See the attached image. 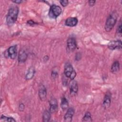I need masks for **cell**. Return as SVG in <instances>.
Wrapping results in <instances>:
<instances>
[{
  "mask_svg": "<svg viewBox=\"0 0 122 122\" xmlns=\"http://www.w3.org/2000/svg\"><path fill=\"white\" fill-rule=\"evenodd\" d=\"M19 12V8L17 6H12L9 9L6 16V22L9 26H11L15 23Z\"/></svg>",
  "mask_w": 122,
  "mask_h": 122,
  "instance_id": "1",
  "label": "cell"
},
{
  "mask_svg": "<svg viewBox=\"0 0 122 122\" xmlns=\"http://www.w3.org/2000/svg\"><path fill=\"white\" fill-rule=\"evenodd\" d=\"M117 19V14L116 11L112 12L108 17L105 24L104 28L106 31H110L114 27Z\"/></svg>",
  "mask_w": 122,
  "mask_h": 122,
  "instance_id": "2",
  "label": "cell"
},
{
  "mask_svg": "<svg viewBox=\"0 0 122 122\" xmlns=\"http://www.w3.org/2000/svg\"><path fill=\"white\" fill-rule=\"evenodd\" d=\"M64 73L66 77L71 80H74L76 76V72L70 62H66L64 65Z\"/></svg>",
  "mask_w": 122,
  "mask_h": 122,
  "instance_id": "3",
  "label": "cell"
},
{
  "mask_svg": "<svg viewBox=\"0 0 122 122\" xmlns=\"http://www.w3.org/2000/svg\"><path fill=\"white\" fill-rule=\"evenodd\" d=\"M61 8L58 5L53 4L51 6L49 10V16L51 18H57L61 13Z\"/></svg>",
  "mask_w": 122,
  "mask_h": 122,
  "instance_id": "4",
  "label": "cell"
},
{
  "mask_svg": "<svg viewBox=\"0 0 122 122\" xmlns=\"http://www.w3.org/2000/svg\"><path fill=\"white\" fill-rule=\"evenodd\" d=\"M17 54V45H14L10 47L4 53L5 57L9 58L11 59H14Z\"/></svg>",
  "mask_w": 122,
  "mask_h": 122,
  "instance_id": "5",
  "label": "cell"
},
{
  "mask_svg": "<svg viewBox=\"0 0 122 122\" xmlns=\"http://www.w3.org/2000/svg\"><path fill=\"white\" fill-rule=\"evenodd\" d=\"M67 49L70 51H74L77 47V43L76 40L73 37L69 38L67 41Z\"/></svg>",
  "mask_w": 122,
  "mask_h": 122,
  "instance_id": "6",
  "label": "cell"
},
{
  "mask_svg": "<svg viewBox=\"0 0 122 122\" xmlns=\"http://www.w3.org/2000/svg\"><path fill=\"white\" fill-rule=\"evenodd\" d=\"M108 47L109 49L111 50H114L116 49H121L122 41L120 40L110 41L108 44Z\"/></svg>",
  "mask_w": 122,
  "mask_h": 122,
  "instance_id": "7",
  "label": "cell"
},
{
  "mask_svg": "<svg viewBox=\"0 0 122 122\" xmlns=\"http://www.w3.org/2000/svg\"><path fill=\"white\" fill-rule=\"evenodd\" d=\"M74 114V110L72 108L68 109L64 116V120L66 122H71L72 120V117Z\"/></svg>",
  "mask_w": 122,
  "mask_h": 122,
  "instance_id": "8",
  "label": "cell"
},
{
  "mask_svg": "<svg viewBox=\"0 0 122 122\" xmlns=\"http://www.w3.org/2000/svg\"><path fill=\"white\" fill-rule=\"evenodd\" d=\"M70 91L71 95H75L78 92V84L77 82L74 80H71L70 82Z\"/></svg>",
  "mask_w": 122,
  "mask_h": 122,
  "instance_id": "9",
  "label": "cell"
},
{
  "mask_svg": "<svg viewBox=\"0 0 122 122\" xmlns=\"http://www.w3.org/2000/svg\"><path fill=\"white\" fill-rule=\"evenodd\" d=\"M111 102V94L109 92H108L105 94L102 102V105L105 109L110 107Z\"/></svg>",
  "mask_w": 122,
  "mask_h": 122,
  "instance_id": "10",
  "label": "cell"
},
{
  "mask_svg": "<svg viewBox=\"0 0 122 122\" xmlns=\"http://www.w3.org/2000/svg\"><path fill=\"white\" fill-rule=\"evenodd\" d=\"M78 20L76 17H69L65 20V24L69 27H74L78 23Z\"/></svg>",
  "mask_w": 122,
  "mask_h": 122,
  "instance_id": "11",
  "label": "cell"
},
{
  "mask_svg": "<svg viewBox=\"0 0 122 122\" xmlns=\"http://www.w3.org/2000/svg\"><path fill=\"white\" fill-rule=\"evenodd\" d=\"M50 109L49 111L51 113H54L57 111L58 103L57 101L55 98H51L50 101Z\"/></svg>",
  "mask_w": 122,
  "mask_h": 122,
  "instance_id": "12",
  "label": "cell"
},
{
  "mask_svg": "<svg viewBox=\"0 0 122 122\" xmlns=\"http://www.w3.org/2000/svg\"><path fill=\"white\" fill-rule=\"evenodd\" d=\"M47 91L43 85H41L39 89V96L41 101H44L46 99Z\"/></svg>",
  "mask_w": 122,
  "mask_h": 122,
  "instance_id": "13",
  "label": "cell"
},
{
  "mask_svg": "<svg viewBox=\"0 0 122 122\" xmlns=\"http://www.w3.org/2000/svg\"><path fill=\"white\" fill-rule=\"evenodd\" d=\"M35 69L33 66H31L29 68V69L28 70V71L25 75V79L27 80H29L31 79L35 74Z\"/></svg>",
  "mask_w": 122,
  "mask_h": 122,
  "instance_id": "14",
  "label": "cell"
},
{
  "mask_svg": "<svg viewBox=\"0 0 122 122\" xmlns=\"http://www.w3.org/2000/svg\"><path fill=\"white\" fill-rule=\"evenodd\" d=\"M27 58V54L26 52L23 50L20 51L18 56V61L20 62H24L26 61Z\"/></svg>",
  "mask_w": 122,
  "mask_h": 122,
  "instance_id": "15",
  "label": "cell"
},
{
  "mask_svg": "<svg viewBox=\"0 0 122 122\" xmlns=\"http://www.w3.org/2000/svg\"><path fill=\"white\" fill-rule=\"evenodd\" d=\"M120 69V63L118 61H116L112 64L111 70L112 73H116Z\"/></svg>",
  "mask_w": 122,
  "mask_h": 122,
  "instance_id": "16",
  "label": "cell"
},
{
  "mask_svg": "<svg viewBox=\"0 0 122 122\" xmlns=\"http://www.w3.org/2000/svg\"><path fill=\"white\" fill-rule=\"evenodd\" d=\"M51 112L49 111L45 110L44 111L42 115V119L43 122H49L50 120L51 115Z\"/></svg>",
  "mask_w": 122,
  "mask_h": 122,
  "instance_id": "17",
  "label": "cell"
},
{
  "mask_svg": "<svg viewBox=\"0 0 122 122\" xmlns=\"http://www.w3.org/2000/svg\"><path fill=\"white\" fill-rule=\"evenodd\" d=\"M61 106L63 111H65L68 109V106H69V103L67 99L65 97L62 98L61 100Z\"/></svg>",
  "mask_w": 122,
  "mask_h": 122,
  "instance_id": "18",
  "label": "cell"
},
{
  "mask_svg": "<svg viewBox=\"0 0 122 122\" xmlns=\"http://www.w3.org/2000/svg\"><path fill=\"white\" fill-rule=\"evenodd\" d=\"M82 121L83 122H91L92 121L91 114L90 112H87L85 113L84 116L82 118Z\"/></svg>",
  "mask_w": 122,
  "mask_h": 122,
  "instance_id": "19",
  "label": "cell"
},
{
  "mask_svg": "<svg viewBox=\"0 0 122 122\" xmlns=\"http://www.w3.org/2000/svg\"><path fill=\"white\" fill-rule=\"evenodd\" d=\"M1 121H3L4 122H16V120L12 118V117H7L6 116H4L3 115H2L0 117Z\"/></svg>",
  "mask_w": 122,
  "mask_h": 122,
  "instance_id": "20",
  "label": "cell"
},
{
  "mask_svg": "<svg viewBox=\"0 0 122 122\" xmlns=\"http://www.w3.org/2000/svg\"><path fill=\"white\" fill-rule=\"evenodd\" d=\"M58 71L56 70H53L52 72H51V77L54 79H55L57 76H58Z\"/></svg>",
  "mask_w": 122,
  "mask_h": 122,
  "instance_id": "21",
  "label": "cell"
},
{
  "mask_svg": "<svg viewBox=\"0 0 122 122\" xmlns=\"http://www.w3.org/2000/svg\"><path fill=\"white\" fill-rule=\"evenodd\" d=\"M60 3L63 7H65L68 4L69 1L67 0H60Z\"/></svg>",
  "mask_w": 122,
  "mask_h": 122,
  "instance_id": "22",
  "label": "cell"
},
{
  "mask_svg": "<svg viewBox=\"0 0 122 122\" xmlns=\"http://www.w3.org/2000/svg\"><path fill=\"white\" fill-rule=\"evenodd\" d=\"M122 24L121 22H120V25L118 26L117 29V32L118 34H122Z\"/></svg>",
  "mask_w": 122,
  "mask_h": 122,
  "instance_id": "23",
  "label": "cell"
},
{
  "mask_svg": "<svg viewBox=\"0 0 122 122\" xmlns=\"http://www.w3.org/2000/svg\"><path fill=\"white\" fill-rule=\"evenodd\" d=\"M25 106L23 103H20L19 106V109L20 111H23L24 109Z\"/></svg>",
  "mask_w": 122,
  "mask_h": 122,
  "instance_id": "24",
  "label": "cell"
},
{
  "mask_svg": "<svg viewBox=\"0 0 122 122\" xmlns=\"http://www.w3.org/2000/svg\"><path fill=\"white\" fill-rule=\"evenodd\" d=\"M95 2H96L95 0H90L88 1L89 5L90 6H93V5H94V4H95Z\"/></svg>",
  "mask_w": 122,
  "mask_h": 122,
  "instance_id": "25",
  "label": "cell"
},
{
  "mask_svg": "<svg viewBox=\"0 0 122 122\" xmlns=\"http://www.w3.org/2000/svg\"><path fill=\"white\" fill-rule=\"evenodd\" d=\"M27 23L30 25H33L35 24V23L32 20H29L27 21Z\"/></svg>",
  "mask_w": 122,
  "mask_h": 122,
  "instance_id": "26",
  "label": "cell"
},
{
  "mask_svg": "<svg viewBox=\"0 0 122 122\" xmlns=\"http://www.w3.org/2000/svg\"><path fill=\"white\" fill-rule=\"evenodd\" d=\"M12 2H13L15 3H17V4H20L21 2H23V0H12Z\"/></svg>",
  "mask_w": 122,
  "mask_h": 122,
  "instance_id": "27",
  "label": "cell"
}]
</instances>
